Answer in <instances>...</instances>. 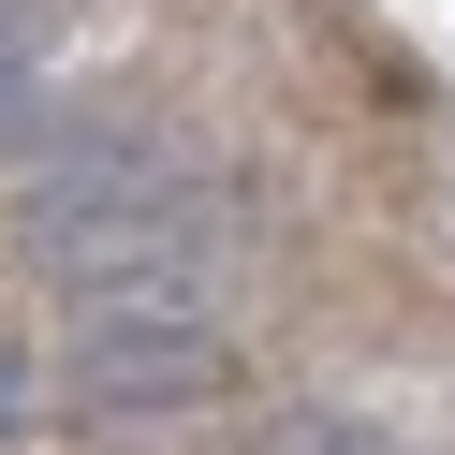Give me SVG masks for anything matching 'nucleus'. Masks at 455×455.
<instances>
[{
	"instance_id": "obj_1",
	"label": "nucleus",
	"mask_w": 455,
	"mask_h": 455,
	"mask_svg": "<svg viewBox=\"0 0 455 455\" xmlns=\"http://www.w3.org/2000/svg\"><path fill=\"white\" fill-rule=\"evenodd\" d=\"M15 250L89 308H148V294H206L235 250V191L177 148V132H89L15 191Z\"/></svg>"
},
{
	"instance_id": "obj_2",
	"label": "nucleus",
	"mask_w": 455,
	"mask_h": 455,
	"mask_svg": "<svg viewBox=\"0 0 455 455\" xmlns=\"http://www.w3.org/2000/svg\"><path fill=\"white\" fill-rule=\"evenodd\" d=\"M60 396H89V411H191V396H220V323H191L177 294L89 308L74 353H60Z\"/></svg>"
},
{
	"instance_id": "obj_3",
	"label": "nucleus",
	"mask_w": 455,
	"mask_h": 455,
	"mask_svg": "<svg viewBox=\"0 0 455 455\" xmlns=\"http://www.w3.org/2000/svg\"><path fill=\"white\" fill-rule=\"evenodd\" d=\"M265 455H411V441L367 426V411H338V396H294V411L265 426Z\"/></svg>"
},
{
	"instance_id": "obj_4",
	"label": "nucleus",
	"mask_w": 455,
	"mask_h": 455,
	"mask_svg": "<svg viewBox=\"0 0 455 455\" xmlns=\"http://www.w3.org/2000/svg\"><path fill=\"white\" fill-rule=\"evenodd\" d=\"M30 89H44V44H0V148L30 132Z\"/></svg>"
},
{
	"instance_id": "obj_5",
	"label": "nucleus",
	"mask_w": 455,
	"mask_h": 455,
	"mask_svg": "<svg viewBox=\"0 0 455 455\" xmlns=\"http://www.w3.org/2000/svg\"><path fill=\"white\" fill-rule=\"evenodd\" d=\"M15 426H30V367L0 353V441H15Z\"/></svg>"
},
{
	"instance_id": "obj_6",
	"label": "nucleus",
	"mask_w": 455,
	"mask_h": 455,
	"mask_svg": "<svg viewBox=\"0 0 455 455\" xmlns=\"http://www.w3.org/2000/svg\"><path fill=\"white\" fill-rule=\"evenodd\" d=\"M0 44H30V0H0Z\"/></svg>"
}]
</instances>
